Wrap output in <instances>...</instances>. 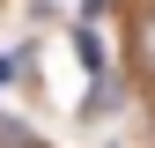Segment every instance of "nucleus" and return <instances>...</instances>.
<instances>
[{
    "mask_svg": "<svg viewBox=\"0 0 155 148\" xmlns=\"http://www.w3.org/2000/svg\"><path fill=\"white\" fill-rule=\"evenodd\" d=\"M140 67L155 74V15H148V22H140Z\"/></svg>",
    "mask_w": 155,
    "mask_h": 148,
    "instance_id": "nucleus-1",
    "label": "nucleus"
}]
</instances>
